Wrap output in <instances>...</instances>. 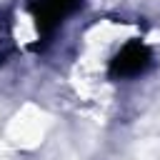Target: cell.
Instances as JSON below:
<instances>
[{"mask_svg":"<svg viewBox=\"0 0 160 160\" xmlns=\"http://www.w3.org/2000/svg\"><path fill=\"white\" fill-rule=\"evenodd\" d=\"M150 68H152L150 48L145 42H140V40H132V42H125L115 52V58L110 60L108 75L112 80H135V78L145 75Z\"/></svg>","mask_w":160,"mask_h":160,"instance_id":"1","label":"cell"},{"mask_svg":"<svg viewBox=\"0 0 160 160\" xmlns=\"http://www.w3.org/2000/svg\"><path fill=\"white\" fill-rule=\"evenodd\" d=\"M80 5H82V0H32L30 15L35 20L38 35L45 40L52 38L60 30V25L80 10Z\"/></svg>","mask_w":160,"mask_h":160,"instance_id":"2","label":"cell"}]
</instances>
